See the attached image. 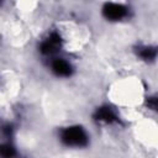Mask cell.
<instances>
[{
	"label": "cell",
	"mask_w": 158,
	"mask_h": 158,
	"mask_svg": "<svg viewBox=\"0 0 158 158\" xmlns=\"http://www.w3.org/2000/svg\"><path fill=\"white\" fill-rule=\"evenodd\" d=\"M62 141L68 146H85L88 143V137L84 130L79 126L68 127L62 132Z\"/></svg>",
	"instance_id": "6da1fadb"
},
{
	"label": "cell",
	"mask_w": 158,
	"mask_h": 158,
	"mask_svg": "<svg viewBox=\"0 0 158 158\" xmlns=\"http://www.w3.org/2000/svg\"><path fill=\"white\" fill-rule=\"evenodd\" d=\"M102 14L109 20H120L125 16L126 9L122 5L109 2V4H105V6L102 9Z\"/></svg>",
	"instance_id": "7a4b0ae2"
},
{
	"label": "cell",
	"mask_w": 158,
	"mask_h": 158,
	"mask_svg": "<svg viewBox=\"0 0 158 158\" xmlns=\"http://www.w3.org/2000/svg\"><path fill=\"white\" fill-rule=\"evenodd\" d=\"M60 42H62L60 36L58 33H52L44 42H42L41 52L44 53V54H53L60 47Z\"/></svg>",
	"instance_id": "3957f363"
},
{
	"label": "cell",
	"mask_w": 158,
	"mask_h": 158,
	"mask_svg": "<svg viewBox=\"0 0 158 158\" xmlns=\"http://www.w3.org/2000/svg\"><path fill=\"white\" fill-rule=\"evenodd\" d=\"M52 69L57 75H60V77H68L72 74V67L69 65L68 62L63 59H56L52 63Z\"/></svg>",
	"instance_id": "277c9868"
},
{
	"label": "cell",
	"mask_w": 158,
	"mask_h": 158,
	"mask_svg": "<svg viewBox=\"0 0 158 158\" xmlns=\"http://www.w3.org/2000/svg\"><path fill=\"white\" fill-rule=\"evenodd\" d=\"M95 118L99 121H104L107 123H111L114 121H116V115L114 112V110L109 106H102L100 109H98L96 114H95Z\"/></svg>",
	"instance_id": "5b68a950"
},
{
	"label": "cell",
	"mask_w": 158,
	"mask_h": 158,
	"mask_svg": "<svg viewBox=\"0 0 158 158\" xmlns=\"http://www.w3.org/2000/svg\"><path fill=\"white\" fill-rule=\"evenodd\" d=\"M138 56L141 58H143L144 60H152L157 57L158 54V48L157 47H152V46H146V47H139L137 51Z\"/></svg>",
	"instance_id": "8992f818"
},
{
	"label": "cell",
	"mask_w": 158,
	"mask_h": 158,
	"mask_svg": "<svg viewBox=\"0 0 158 158\" xmlns=\"http://www.w3.org/2000/svg\"><path fill=\"white\" fill-rule=\"evenodd\" d=\"M0 152H1V156H2L4 158H12V157L15 156V148H14L10 143L2 144Z\"/></svg>",
	"instance_id": "52a82bcc"
},
{
	"label": "cell",
	"mask_w": 158,
	"mask_h": 158,
	"mask_svg": "<svg viewBox=\"0 0 158 158\" xmlns=\"http://www.w3.org/2000/svg\"><path fill=\"white\" fill-rule=\"evenodd\" d=\"M146 105L153 110V111H157L158 112V96H152V98H148L146 100Z\"/></svg>",
	"instance_id": "ba28073f"
},
{
	"label": "cell",
	"mask_w": 158,
	"mask_h": 158,
	"mask_svg": "<svg viewBox=\"0 0 158 158\" xmlns=\"http://www.w3.org/2000/svg\"><path fill=\"white\" fill-rule=\"evenodd\" d=\"M4 132H5L6 135H10V133H11V127H9V126L4 127Z\"/></svg>",
	"instance_id": "9c48e42d"
}]
</instances>
